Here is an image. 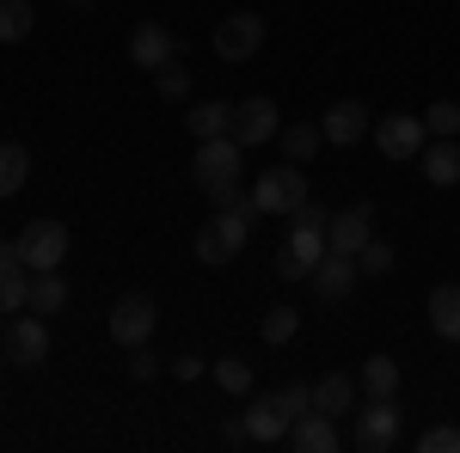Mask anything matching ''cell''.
Returning <instances> with one entry per match:
<instances>
[{"mask_svg":"<svg viewBox=\"0 0 460 453\" xmlns=\"http://www.w3.org/2000/svg\"><path fill=\"white\" fill-rule=\"evenodd\" d=\"M240 166H246V147L234 135H209L197 141V160H190V178H197V190H227V184H240Z\"/></svg>","mask_w":460,"mask_h":453,"instance_id":"cell-1","label":"cell"},{"mask_svg":"<svg viewBox=\"0 0 460 453\" xmlns=\"http://www.w3.org/2000/svg\"><path fill=\"white\" fill-rule=\"evenodd\" d=\"M252 203H258V214H295L301 203H314V184L288 160V166H270V172L252 184Z\"/></svg>","mask_w":460,"mask_h":453,"instance_id":"cell-2","label":"cell"},{"mask_svg":"<svg viewBox=\"0 0 460 453\" xmlns=\"http://www.w3.org/2000/svg\"><path fill=\"white\" fill-rule=\"evenodd\" d=\"M399 435H405V411L393 405V398H368L362 411H356V448L362 453H393L399 448Z\"/></svg>","mask_w":460,"mask_h":453,"instance_id":"cell-3","label":"cell"},{"mask_svg":"<svg viewBox=\"0 0 460 453\" xmlns=\"http://www.w3.org/2000/svg\"><path fill=\"white\" fill-rule=\"evenodd\" d=\"M375 147H381L387 160H399V166H411V160L429 147L424 117H411V110H393V117H381V123H375Z\"/></svg>","mask_w":460,"mask_h":453,"instance_id":"cell-4","label":"cell"},{"mask_svg":"<svg viewBox=\"0 0 460 453\" xmlns=\"http://www.w3.org/2000/svg\"><path fill=\"white\" fill-rule=\"evenodd\" d=\"M264 49V19L258 13H227V19H215V56L221 62H252Z\"/></svg>","mask_w":460,"mask_h":453,"instance_id":"cell-5","label":"cell"},{"mask_svg":"<svg viewBox=\"0 0 460 453\" xmlns=\"http://www.w3.org/2000/svg\"><path fill=\"white\" fill-rule=\"evenodd\" d=\"M19 257H25V270H62L68 264V227L62 221H31L25 233H19Z\"/></svg>","mask_w":460,"mask_h":453,"instance_id":"cell-6","label":"cell"},{"mask_svg":"<svg viewBox=\"0 0 460 453\" xmlns=\"http://www.w3.org/2000/svg\"><path fill=\"white\" fill-rule=\"evenodd\" d=\"M0 349H6V362H13V368H43V355H49V325H43L37 313H13Z\"/></svg>","mask_w":460,"mask_h":453,"instance_id":"cell-7","label":"cell"},{"mask_svg":"<svg viewBox=\"0 0 460 453\" xmlns=\"http://www.w3.org/2000/svg\"><path fill=\"white\" fill-rule=\"evenodd\" d=\"M154 325H160V307H154L147 294H117V307H111V337H117L123 349L147 344Z\"/></svg>","mask_w":460,"mask_h":453,"instance_id":"cell-8","label":"cell"},{"mask_svg":"<svg viewBox=\"0 0 460 453\" xmlns=\"http://www.w3.org/2000/svg\"><path fill=\"white\" fill-rule=\"evenodd\" d=\"M283 135V110H277V99H240L234 105V141L240 147H264V141Z\"/></svg>","mask_w":460,"mask_h":453,"instance_id":"cell-9","label":"cell"},{"mask_svg":"<svg viewBox=\"0 0 460 453\" xmlns=\"http://www.w3.org/2000/svg\"><path fill=\"white\" fill-rule=\"evenodd\" d=\"M356 276H362V264H356L350 251H325V257L314 264V276H307V282H314L319 301H332V307H338V301H350Z\"/></svg>","mask_w":460,"mask_h":453,"instance_id":"cell-10","label":"cell"},{"mask_svg":"<svg viewBox=\"0 0 460 453\" xmlns=\"http://www.w3.org/2000/svg\"><path fill=\"white\" fill-rule=\"evenodd\" d=\"M129 62L136 68H166V62H178V37L160 25V19H142L136 31H129Z\"/></svg>","mask_w":460,"mask_h":453,"instance_id":"cell-11","label":"cell"},{"mask_svg":"<svg viewBox=\"0 0 460 453\" xmlns=\"http://www.w3.org/2000/svg\"><path fill=\"white\" fill-rule=\"evenodd\" d=\"M325 240H332V251H362V245L375 240V209L368 203H350V209H338L332 221H325Z\"/></svg>","mask_w":460,"mask_h":453,"instance_id":"cell-12","label":"cell"},{"mask_svg":"<svg viewBox=\"0 0 460 453\" xmlns=\"http://www.w3.org/2000/svg\"><path fill=\"white\" fill-rule=\"evenodd\" d=\"M338 417H325V411H301V417L288 423V448L295 453H338Z\"/></svg>","mask_w":460,"mask_h":453,"instance_id":"cell-13","label":"cell"},{"mask_svg":"<svg viewBox=\"0 0 460 453\" xmlns=\"http://www.w3.org/2000/svg\"><path fill=\"white\" fill-rule=\"evenodd\" d=\"M319 129H325V141H332V147H356V141L368 135V110L356 105V99H338V105L319 117Z\"/></svg>","mask_w":460,"mask_h":453,"instance_id":"cell-14","label":"cell"},{"mask_svg":"<svg viewBox=\"0 0 460 453\" xmlns=\"http://www.w3.org/2000/svg\"><path fill=\"white\" fill-rule=\"evenodd\" d=\"M240 417H246L252 441H264V448H270V441H288V411L277 405V392H270V398H252Z\"/></svg>","mask_w":460,"mask_h":453,"instance_id":"cell-15","label":"cell"},{"mask_svg":"<svg viewBox=\"0 0 460 453\" xmlns=\"http://www.w3.org/2000/svg\"><path fill=\"white\" fill-rule=\"evenodd\" d=\"M418 166H424V178L436 184V190H448V184H460V141L429 135V147L418 153Z\"/></svg>","mask_w":460,"mask_h":453,"instance_id":"cell-16","label":"cell"},{"mask_svg":"<svg viewBox=\"0 0 460 453\" xmlns=\"http://www.w3.org/2000/svg\"><path fill=\"white\" fill-rule=\"evenodd\" d=\"M429 331L448 337V344H460V282H442V288L429 294Z\"/></svg>","mask_w":460,"mask_h":453,"instance_id":"cell-17","label":"cell"},{"mask_svg":"<svg viewBox=\"0 0 460 453\" xmlns=\"http://www.w3.org/2000/svg\"><path fill=\"white\" fill-rule=\"evenodd\" d=\"M62 307H68V282H62V270H31V307H25V313L49 318V313H62Z\"/></svg>","mask_w":460,"mask_h":453,"instance_id":"cell-18","label":"cell"},{"mask_svg":"<svg viewBox=\"0 0 460 453\" xmlns=\"http://www.w3.org/2000/svg\"><path fill=\"white\" fill-rule=\"evenodd\" d=\"M184 129H190L197 141H209V135H234V105H221V99H203V105H190Z\"/></svg>","mask_w":460,"mask_h":453,"instance_id":"cell-19","label":"cell"},{"mask_svg":"<svg viewBox=\"0 0 460 453\" xmlns=\"http://www.w3.org/2000/svg\"><path fill=\"white\" fill-rule=\"evenodd\" d=\"M314 411H325V417H350L356 411V380L350 374H325V380L314 386Z\"/></svg>","mask_w":460,"mask_h":453,"instance_id":"cell-20","label":"cell"},{"mask_svg":"<svg viewBox=\"0 0 460 453\" xmlns=\"http://www.w3.org/2000/svg\"><path fill=\"white\" fill-rule=\"evenodd\" d=\"M31 307V270L25 264H0V313H25Z\"/></svg>","mask_w":460,"mask_h":453,"instance_id":"cell-21","label":"cell"},{"mask_svg":"<svg viewBox=\"0 0 460 453\" xmlns=\"http://www.w3.org/2000/svg\"><path fill=\"white\" fill-rule=\"evenodd\" d=\"M283 160H295V166H307V160H314L319 147H325V129H319V123H288L283 135Z\"/></svg>","mask_w":460,"mask_h":453,"instance_id":"cell-22","label":"cell"},{"mask_svg":"<svg viewBox=\"0 0 460 453\" xmlns=\"http://www.w3.org/2000/svg\"><path fill=\"white\" fill-rule=\"evenodd\" d=\"M25 178H31V153L19 141H0V196H19Z\"/></svg>","mask_w":460,"mask_h":453,"instance_id":"cell-23","label":"cell"},{"mask_svg":"<svg viewBox=\"0 0 460 453\" xmlns=\"http://www.w3.org/2000/svg\"><path fill=\"white\" fill-rule=\"evenodd\" d=\"M362 392H368V398H393V392H399V362H393V355H368V362H362Z\"/></svg>","mask_w":460,"mask_h":453,"instance_id":"cell-24","label":"cell"},{"mask_svg":"<svg viewBox=\"0 0 460 453\" xmlns=\"http://www.w3.org/2000/svg\"><path fill=\"white\" fill-rule=\"evenodd\" d=\"M31 25H37L31 0H0V43H25Z\"/></svg>","mask_w":460,"mask_h":453,"instance_id":"cell-25","label":"cell"},{"mask_svg":"<svg viewBox=\"0 0 460 453\" xmlns=\"http://www.w3.org/2000/svg\"><path fill=\"white\" fill-rule=\"evenodd\" d=\"M215 386H221L227 398H252V362H240V355H221V362H215Z\"/></svg>","mask_w":460,"mask_h":453,"instance_id":"cell-26","label":"cell"},{"mask_svg":"<svg viewBox=\"0 0 460 453\" xmlns=\"http://www.w3.org/2000/svg\"><path fill=\"white\" fill-rule=\"evenodd\" d=\"M258 331H264V344H288V337L301 331V307H264Z\"/></svg>","mask_w":460,"mask_h":453,"instance_id":"cell-27","label":"cell"},{"mask_svg":"<svg viewBox=\"0 0 460 453\" xmlns=\"http://www.w3.org/2000/svg\"><path fill=\"white\" fill-rule=\"evenodd\" d=\"M424 129H429V135H442V141H460V105H455V99H436V105L424 110Z\"/></svg>","mask_w":460,"mask_h":453,"instance_id":"cell-28","label":"cell"},{"mask_svg":"<svg viewBox=\"0 0 460 453\" xmlns=\"http://www.w3.org/2000/svg\"><path fill=\"white\" fill-rule=\"evenodd\" d=\"M234 257H240V251H234V245L221 240V233H215V221H209V227L197 233V264H209V270H221V264H234Z\"/></svg>","mask_w":460,"mask_h":453,"instance_id":"cell-29","label":"cell"},{"mask_svg":"<svg viewBox=\"0 0 460 453\" xmlns=\"http://www.w3.org/2000/svg\"><path fill=\"white\" fill-rule=\"evenodd\" d=\"M356 264H362V276H387L399 257H393V245H387V240H368L362 251H356Z\"/></svg>","mask_w":460,"mask_h":453,"instance_id":"cell-30","label":"cell"},{"mask_svg":"<svg viewBox=\"0 0 460 453\" xmlns=\"http://www.w3.org/2000/svg\"><path fill=\"white\" fill-rule=\"evenodd\" d=\"M154 86H160V99H190V68L166 62V68H154Z\"/></svg>","mask_w":460,"mask_h":453,"instance_id":"cell-31","label":"cell"},{"mask_svg":"<svg viewBox=\"0 0 460 453\" xmlns=\"http://www.w3.org/2000/svg\"><path fill=\"white\" fill-rule=\"evenodd\" d=\"M277 405L288 411V423L301 417V411H314V386H301V380H283L277 386Z\"/></svg>","mask_w":460,"mask_h":453,"instance_id":"cell-32","label":"cell"},{"mask_svg":"<svg viewBox=\"0 0 460 453\" xmlns=\"http://www.w3.org/2000/svg\"><path fill=\"white\" fill-rule=\"evenodd\" d=\"M418 453H460V429H448V423L424 429V435H418Z\"/></svg>","mask_w":460,"mask_h":453,"instance_id":"cell-33","label":"cell"},{"mask_svg":"<svg viewBox=\"0 0 460 453\" xmlns=\"http://www.w3.org/2000/svg\"><path fill=\"white\" fill-rule=\"evenodd\" d=\"M154 374H160V355H154L147 344H136L129 349V380H154Z\"/></svg>","mask_w":460,"mask_h":453,"instance_id":"cell-34","label":"cell"},{"mask_svg":"<svg viewBox=\"0 0 460 453\" xmlns=\"http://www.w3.org/2000/svg\"><path fill=\"white\" fill-rule=\"evenodd\" d=\"M203 368H209L203 355H178V362H172V374H178V380H203Z\"/></svg>","mask_w":460,"mask_h":453,"instance_id":"cell-35","label":"cell"},{"mask_svg":"<svg viewBox=\"0 0 460 453\" xmlns=\"http://www.w3.org/2000/svg\"><path fill=\"white\" fill-rule=\"evenodd\" d=\"M240 441H252V435H246V417H227V423H221V448H240Z\"/></svg>","mask_w":460,"mask_h":453,"instance_id":"cell-36","label":"cell"},{"mask_svg":"<svg viewBox=\"0 0 460 453\" xmlns=\"http://www.w3.org/2000/svg\"><path fill=\"white\" fill-rule=\"evenodd\" d=\"M0 368H13V362H6V349H0Z\"/></svg>","mask_w":460,"mask_h":453,"instance_id":"cell-37","label":"cell"},{"mask_svg":"<svg viewBox=\"0 0 460 453\" xmlns=\"http://www.w3.org/2000/svg\"><path fill=\"white\" fill-rule=\"evenodd\" d=\"M68 6H93V0H68Z\"/></svg>","mask_w":460,"mask_h":453,"instance_id":"cell-38","label":"cell"}]
</instances>
